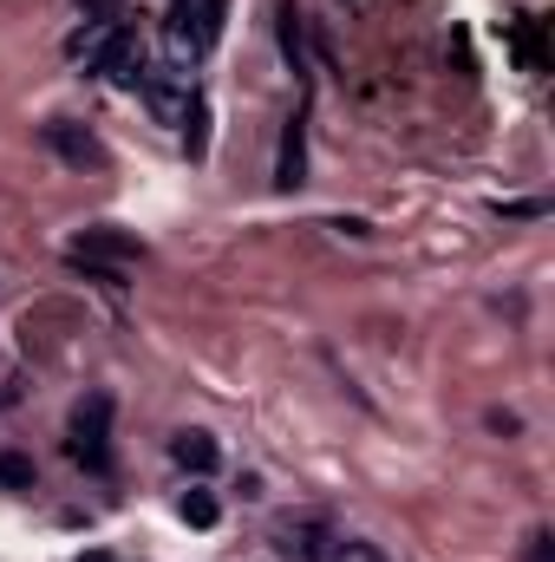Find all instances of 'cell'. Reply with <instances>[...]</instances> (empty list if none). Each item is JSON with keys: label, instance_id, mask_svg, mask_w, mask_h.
<instances>
[{"label": "cell", "instance_id": "cell-1", "mask_svg": "<svg viewBox=\"0 0 555 562\" xmlns=\"http://www.w3.org/2000/svg\"><path fill=\"white\" fill-rule=\"evenodd\" d=\"M223 7H229V0H170L163 33H170L177 66H190V59H203V53L216 46V33H223Z\"/></svg>", "mask_w": 555, "mask_h": 562}, {"label": "cell", "instance_id": "cell-2", "mask_svg": "<svg viewBox=\"0 0 555 562\" xmlns=\"http://www.w3.org/2000/svg\"><path fill=\"white\" fill-rule=\"evenodd\" d=\"M66 451H72L86 471H105V464H112V400H105V393H86V400H79Z\"/></svg>", "mask_w": 555, "mask_h": 562}, {"label": "cell", "instance_id": "cell-3", "mask_svg": "<svg viewBox=\"0 0 555 562\" xmlns=\"http://www.w3.org/2000/svg\"><path fill=\"white\" fill-rule=\"evenodd\" d=\"M138 92H144V105L157 112V125H183V119H190V105H196V86H190V72H183V66H150Z\"/></svg>", "mask_w": 555, "mask_h": 562}, {"label": "cell", "instance_id": "cell-4", "mask_svg": "<svg viewBox=\"0 0 555 562\" xmlns=\"http://www.w3.org/2000/svg\"><path fill=\"white\" fill-rule=\"evenodd\" d=\"M92 72H105L112 86L138 92V86H144V72H150V53H144V40H138V33H125V26H118V33H112V40H105V46L92 53Z\"/></svg>", "mask_w": 555, "mask_h": 562}, {"label": "cell", "instance_id": "cell-5", "mask_svg": "<svg viewBox=\"0 0 555 562\" xmlns=\"http://www.w3.org/2000/svg\"><path fill=\"white\" fill-rule=\"evenodd\" d=\"M66 256H72V269H118V262H138L144 243L125 236V229H86Z\"/></svg>", "mask_w": 555, "mask_h": 562}, {"label": "cell", "instance_id": "cell-6", "mask_svg": "<svg viewBox=\"0 0 555 562\" xmlns=\"http://www.w3.org/2000/svg\"><path fill=\"white\" fill-rule=\"evenodd\" d=\"M46 144H53L66 164H79V170H99V164H105V144L92 138L86 125H66V119H59V125H46Z\"/></svg>", "mask_w": 555, "mask_h": 562}, {"label": "cell", "instance_id": "cell-7", "mask_svg": "<svg viewBox=\"0 0 555 562\" xmlns=\"http://www.w3.org/2000/svg\"><path fill=\"white\" fill-rule=\"evenodd\" d=\"M275 183H281V190H301V183H307V119H301V112H294V119H287V132H281Z\"/></svg>", "mask_w": 555, "mask_h": 562}, {"label": "cell", "instance_id": "cell-8", "mask_svg": "<svg viewBox=\"0 0 555 562\" xmlns=\"http://www.w3.org/2000/svg\"><path fill=\"white\" fill-rule=\"evenodd\" d=\"M170 458H177L183 471H196V477H209V471L223 464V451H216V438H209V431H177Z\"/></svg>", "mask_w": 555, "mask_h": 562}, {"label": "cell", "instance_id": "cell-9", "mask_svg": "<svg viewBox=\"0 0 555 562\" xmlns=\"http://www.w3.org/2000/svg\"><path fill=\"white\" fill-rule=\"evenodd\" d=\"M177 510H183V524H190V530H216V517H223L209 491H183V504H177Z\"/></svg>", "mask_w": 555, "mask_h": 562}, {"label": "cell", "instance_id": "cell-10", "mask_svg": "<svg viewBox=\"0 0 555 562\" xmlns=\"http://www.w3.org/2000/svg\"><path fill=\"white\" fill-rule=\"evenodd\" d=\"M33 458L26 451H0V491H33Z\"/></svg>", "mask_w": 555, "mask_h": 562}, {"label": "cell", "instance_id": "cell-11", "mask_svg": "<svg viewBox=\"0 0 555 562\" xmlns=\"http://www.w3.org/2000/svg\"><path fill=\"white\" fill-rule=\"evenodd\" d=\"M79 13H86L92 26H118V20H125V0H79Z\"/></svg>", "mask_w": 555, "mask_h": 562}, {"label": "cell", "instance_id": "cell-12", "mask_svg": "<svg viewBox=\"0 0 555 562\" xmlns=\"http://www.w3.org/2000/svg\"><path fill=\"white\" fill-rule=\"evenodd\" d=\"M281 550H287V557H320V530H287V543H281Z\"/></svg>", "mask_w": 555, "mask_h": 562}, {"label": "cell", "instance_id": "cell-13", "mask_svg": "<svg viewBox=\"0 0 555 562\" xmlns=\"http://www.w3.org/2000/svg\"><path fill=\"white\" fill-rule=\"evenodd\" d=\"M333 562H386V557H380L373 543H340V550H333Z\"/></svg>", "mask_w": 555, "mask_h": 562}, {"label": "cell", "instance_id": "cell-14", "mask_svg": "<svg viewBox=\"0 0 555 562\" xmlns=\"http://www.w3.org/2000/svg\"><path fill=\"white\" fill-rule=\"evenodd\" d=\"M550 550H555L550 537H530V562H550Z\"/></svg>", "mask_w": 555, "mask_h": 562}, {"label": "cell", "instance_id": "cell-15", "mask_svg": "<svg viewBox=\"0 0 555 562\" xmlns=\"http://www.w3.org/2000/svg\"><path fill=\"white\" fill-rule=\"evenodd\" d=\"M79 562H112V557H99V550H92V557H79Z\"/></svg>", "mask_w": 555, "mask_h": 562}]
</instances>
